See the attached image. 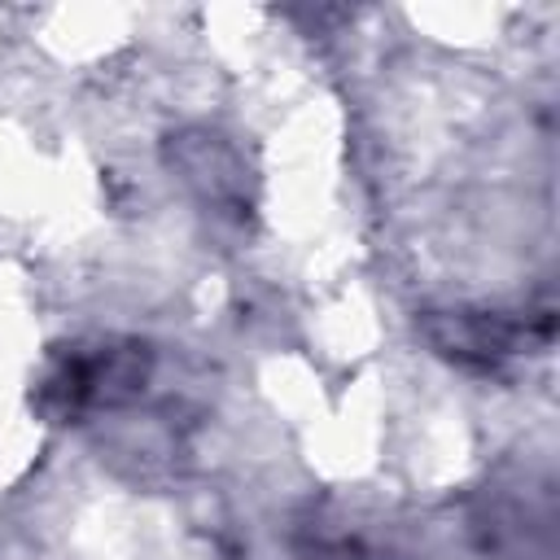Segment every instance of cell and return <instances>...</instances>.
<instances>
[{
  "label": "cell",
  "instance_id": "6da1fadb",
  "mask_svg": "<svg viewBox=\"0 0 560 560\" xmlns=\"http://www.w3.org/2000/svg\"><path fill=\"white\" fill-rule=\"evenodd\" d=\"M149 350L136 341L101 346L92 354H70L48 381H44V407L52 416H79L88 407H122L140 398L149 381Z\"/></svg>",
  "mask_w": 560,
  "mask_h": 560
},
{
  "label": "cell",
  "instance_id": "7a4b0ae2",
  "mask_svg": "<svg viewBox=\"0 0 560 560\" xmlns=\"http://www.w3.org/2000/svg\"><path fill=\"white\" fill-rule=\"evenodd\" d=\"M424 337L433 341L438 354L481 368L521 350V324L499 311H429Z\"/></svg>",
  "mask_w": 560,
  "mask_h": 560
},
{
  "label": "cell",
  "instance_id": "3957f363",
  "mask_svg": "<svg viewBox=\"0 0 560 560\" xmlns=\"http://www.w3.org/2000/svg\"><path fill=\"white\" fill-rule=\"evenodd\" d=\"M171 162L184 184L210 206H241L245 201V162L236 149L214 131H179L171 136Z\"/></svg>",
  "mask_w": 560,
  "mask_h": 560
}]
</instances>
